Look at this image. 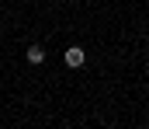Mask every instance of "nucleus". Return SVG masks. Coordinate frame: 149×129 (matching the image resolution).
<instances>
[{
    "label": "nucleus",
    "mask_w": 149,
    "mask_h": 129,
    "mask_svg": "<svg viewBox=\"0 0 149 129\" xmlns=\"http://www.w3.org/2000/svg\"><path fill=\"white\" fill-rule=\"evenodd\" d=\"M83 63H87V52H83V45H70V49H66V66H70V70H80Z\"/></svg>",
    "instance_id": "obj_1"
},
{
    "label": "nucleus",
    "mask_w": 149,
    "mask_h": 129,
    "mask_svg": "<svg viewBox=\"0 0 149 129\" xmlns=\"http://www.w3.org/2000/svg\"><path fill=\"white\" fill-rule=\"evenodd\" d=\"M24 59H28L31 66H42V63H45V49H42V45H28V52H24Z\"/></svg>",
    "instance_id": "obj_2"
}]
</instances>
